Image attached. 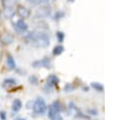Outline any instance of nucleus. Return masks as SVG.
Listing matches in <instances>:
<instances>
[{
  "label": "nucleus",
  "instance_id": "obj_1",
  "mask_svg": "<svg viewBox=\"0 0 129 120\" xmlns=\"http://www.w3.org/2000/svg\"><path fill=\"white\" fill-rule=\"evenodd\" d=\"M24 40L26 43L34 46V47H47L50 43L49 35L44 30H33L24 35Z\"/></svg>",
  "mask_w": 129,
  "mask_h": 120
},
{
  "label": "nucleus",
  "instance_id": "obj_2",
  "mask_svg": "<svg viewBox=\"0 0 129 120\" xmlns=\"http://www.w3.org/2000/svg\"><path fill=\"white\" fill-rule=\"evenodd\" d=\"M47 111V105L42 97H37L32 104V112L34 115H43Z\"/></svg>",
  "mask_w": 129,
  "mask_h": 120
},
{
  "label": "nucleus",
  "instance_id": "obj_3",
  "mask_svg": "<svg viewBox=\"0 0 129 120\" xmlns=\"http://www.w3.org/2000/svg\"><path fill=\"white\" fill-rule=\"evenodd\" d=\"M50 15H51V7L48 4L40 5L35 11V18L37 19L46 18V17H49Z\"/></svg>",
  "mask_w": 129,
  "mask_h": 120
},
{
  "label": "nucleus",
  "instance_id": "obj_4",
  "mask_svg": "<svg viewBox=\"0 0 129 120\" xmlns=\"http://www.w3.org/2000/svg\"><path fill=\"white\" fill-rule=\"evenodd\" d=\"M13 28H14V30L17 32V33H19V34H23V33H25V32H27V30H28V25H27V23L24 21V19H18V20H16L15 22H13Z\"/></svg>",
  "mask_w": 129,
  "mask_h": 120
},
{
  "label": "nucleus",
  "instance_id": "obj_5",
  "mask_svg": "<svg viewBox=\"0 0 129 120\" xmlns=\"http://www.w3.org/2000/svg\"><path fill=\"white\" fill-rule=\"evenodd\" d=\"M31 66L35 69H38V68H45V69H50L52 67V62L49 57H43V58H40V59H37V61H34Z\"/></svg>",
  "mask_w": 129,
  "mask_h": 120
},
{
  "label": "nucleus",
  "instance_id": "obj_6",
  "mask_svg": "<svg viewBox=\"0 0 129 120\" xmlns=\"http://www.w3.org/2000/svg\"><path fill=\"white\" fill-rule=\"evenodd\" d=\"M15 12H16V14H17L21 19L28 18V17L30 16V14H31V13H30V10H29L27 7L23 6V5H17Z\"/></svg>",
  "mask_w": 129,
  "mask_h": 120
},
{
  "label": "nucleus",
  "instance_id": "obj_7",
  "mask_svg": "<svg viewBox=\"0 0 129 120\" xmlns=\"http://www.w3.org/2000/svg\"><path fill=\"white\" fill-rule=\"evenodd\" d=\"M47 116L49 120H62V117L60 115V112H57L52 108L51 105L47 107Z\"/></svg>",
  "mask_w": 129,
  "mask_h": 120
},
{
  "label": "nucleus",
  "instance_id": "obj_8",
  "mask_svg": "<svg viewBox=\"0 0 129 120\" xmlns=\"http://www.w3.org/2000/svg\"><path fill=\"white\" fill-rule=\"evenodd\" d=\"M58 83H59V78H58L56 75L51 74V75H49V76L46 78V83H45V85H47V86H49V87H51V88H54L55 86L58 85Z\"/></svg>",
  "mask_w": 129,
  "mask_h": 120
},
{
  "label": "nucleus",
  "instance_id": "obj_9",
  "mask_svg": "<svg viewBox=\"0 0 129 120\" xmlns=\"http://www.w3.org/2000/svg\"><path fill=\"white\" fill-rule=\"evenodd\" d=\"M0 41L5 45H9L14 41V36L9 32H5L0 36Z\"/></svg>",
  "mask_w": 129,
  "mask_h": 120
},
{
  "label": "nucleus",
  "instance_id": "obj_10",
  "mask_svg": "<svg viewBox=\"0 0 129 120\" xmlns=\"http://www.w3.org/2000/svg\"><path fill=\"white\" fill-rule=\"evenodd\" d=\"M6 64H7V67H8L9 70H16V68H17L15 59H14V57L10 53L6 54Z\"/></svg>",
  "mask_w": 129,
  "mask_h": 120
},
{
  "label": "nucleus",
  "instance_id": "obj_11",
  "mask_svg": "<svg viewBox=\"0 0 129 120\" xmlns=\"http://www.w3.org/2000/svg\"><path fill=\"white\" fill-rule=\"evenodd\" d=\"M17 84V80L14 79V78H6L3 80V83H2V87L5 88V89H9L10 87L12 86H15Z\"/></svg>",
  "mask_w": 129,
  "mask_h": 120
},
{
  "label": "nucleus",
  "instance_id": "obj_12",
  "mask_svg": "<svg viewBox=\"0 0 129 120\" xmlns=\"http://www.w3.org/2000/svg\"><path fill=\"white\" fill-rule=\"evenodd\" d=\"M3 14L6 18H12L15 15V9L13 7H5L3 9Z\"/></svg>",
  "mask_w": 129,
  "mask_h": 120
},
{
  "label": "nucleus",
  "instance_id": "obj_13",
  "mask_svg": "<svg viewBox=\"0 0 129 120\" xmlns=\"http://www.w3.org/2000/svg\"><path fill=\"white\" fill-rule=\"evenodd\" d=\"M21 107H22V102H21V100H19V99H15V100H13L12 105H11V109H12V111H14V112H18V111L21 109Z\"/></svg>",
  "mask_w": 129,
  "mask_h": 120
},
{
  "label": "nucleus",
  "instance_id": "obj_14",
  "mask_svg": "<svg viewBox=\"0 0 129 120\" xmlns=\"http://www.w3.org/2000/svg\"><path fill=\"white\" fill-rule=\"evenodd\" d=\"M31 6H40V5H45L48 4L49 0H26Z\"/></svg>",
  "mask_w": 129,
  "mask_h": 120
},
{
  "label": "nucleus",
  "instance_id": "obj_15",
  "mask_svg": "<svg viewBox=\"0 0 129 120\" xmlns=\"http://www.w3.org/2000/svg\"><path fill=\"white\" fill-rule=\"evenodd\" d=\"M63 50H64V47H63L61 44H57V45H55V46L53 47V49H52V54H53V55H59V54H61V53L63 52Z\"/></svg>",
  "mask_w": 129,
  "mask_h": 120
},
{
  "label": "nucleus",
  "instance_id": "obj_16",
  "mask_svg": "<svg viewBox=\"0 0 129 120\" xmlns=\"http://www.w3.org/2000/svg\"><path fill=\"white\" fill-rule=\"evenodd\" d=\"M91 87H92L93 89H95L96 91H98V92H103V91H104L103 85H102L101 83H98V82H93V83L91 84Z\"/></svg>",
  "mask_w": 129,
  "mask_h": 120
},
{
  "label": "nucleus",
  "instance_id": "obj_17",
  "mask_svg": "<svg viewBox=\"0 0 129 120\" xmlns=\"http://www.w3.org/2000/svg\"><path fill=\"white\" fill-rule=\"evenodd\" d=\"M17 0H2V5H3V8L5 7H13L14 4L16 3Z\"/></svg>",
  "mask_w": 129,
  "mask_h": 120
},
{
  "label": "nucleus",
  "instance_id": "obj_18",
  "mask_svg": "<svg viewBox=\"0 0 129 120\" xmlns=\"http://www.w3.org/2000/svg\"><path fill=\"white\" fill-rule=\"evenodd\" d=\"M63 16H64V12L61 11V10H57V11H55V13H54V15H53V20L57 21V20L63 18Z\"/></svg>",
  "mask_w": 129,
  "mask_h": 120
},
{
  "label": "nucleus",
  "instance_id": "obj_19",
  "mask_svg": "<svg viewBox=\"0 0 129 120\" xmlns=\"http://www.w3.org/2000/svg\"><path fill=\"white\" fill-rule=\"evenodd\" d=\"M28 82L31 85H37L38 84V78L35 75H31L28 77Z\"/></svg>",
  "mask_w": 129,
  "mask_h": 120
},
{
  "label": "nucleus",
  "instance_id": "obj_20",
  "mask_svg": "<svg viewBox=\"0 0 129 120\" xmlns=\"http://www.w3.org/2000/svg\"><path fill=\"white\" fill-rule=\"evenodd\" d=\"M63 90H64V92H73L74 90H75V86L73 85V84H71V83H67L66 85H64V87H63Z\"/></svg>",
  "mask_w": 129,
  "mask_h": 120
},
{
  "label": "nucleus",
  "instance_id": "obj_21",
  "mask_svg": "<svg viewBox=\"0 0 129 120\" xmlns=\"http://www.w3.org/2000/svg\"><path fill=\"white\" fill-rule=\"evenodd\" d=\"M55 36H56V39L58 42H62L63 39H64V33L62 31H57L55 33Z\"/></svg>",
  "mask_w": 129,
  "mask_h": 120
},
{
  "label": "nucleus",
  "instance_id": "obj_22",
  "mask_svg": "<svg viewBox=\"0 0 129 120\" xmlns=\"http://www.w3.org/2000/svg\"><path fill=\"white\" fill-rule=\"evenodd\" d=\"M0 119H1V120H7V114H6V112L3 111V110L0 111Z\"/></svg>",
  "mask_w": 129,
  "mask_h": 120
},
{
  "label": "nucleus",
  "instance_id": "obj_23",
  "mask_svg": "<svg viewBox=\"0 0 129 120\" xmlns=\"http://www.w3.org/2000/svg\"><path fill=\"white\" fill-rule=\"evenodd\" d=\"M88 112H89V113H91L92 115H96V114L98 113V112H97V110H95V109H93V110H89Z\"/></svg>",
  "mask_w": 129,
  "mask_h": 120
},
{
  "label": "nucleus",
  "instance_id": "obj_24",
  "mask_svg": "<svg viewBox=\"0 0 129 120\" xmlns=\"http://www.w3.org/2000/svg\"><path fill=\"white\" fill-rule=\"evenodd\" d=\"M16 120H26V119H23V118H18V119H16Z\"/></svg>",
  "mask_w": 129,
  "mask_h": 120
},
{
  "label": "nucleus",
  "instance_id": "obj_25",
  "mask_svg": "<svg viewBox=\"0 0 129 120\" xmlns=\"http://www.w3.org/2000/svg\"><path fill=\"white\" fill-rule=\"evenodd\" d=\"M68 1H69V2H72V3H73V2H75V0H68Z\"/></svg>",
  "mask_w": 129,
  "mask_h": 120
},
{
  "label": "nucleus",
  "instance_id": "obj_26",
  "mask_svg": "<svg viewBox=\"0 0 129 120\" xmlns=\"http://www.w3.org/2000/svg\"><path fill=\"white\" fill-rule=\"evenodd\" d=\"M1 17H2V14H1V11H0V20H1Z\"/></svg>",
  "mask_w": 129,
  "mask_h": 120
},
{
  "label": "nucleus",
  "instance_id": "obj_27",
  "mask_svg": "<svg viewBox=\"0 0 129 120\" xmlns=\"http://www.w3.org/2000/svg\"><path fill=\"white\" fill-rule=\"evenodd\" d=\"M0 57H1V54H0Z\"/></svg>",
  "mask_w": 129,
  "mask_h": 120
}]
</instances>
